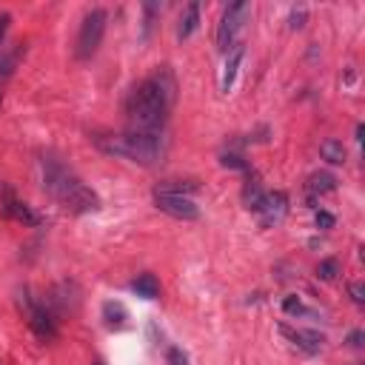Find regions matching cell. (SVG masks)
Returning a JSON list of instances; mask_svg holds the SVG:
<instances>
[{
  "mask_svg": "<svg viewBox=\"0 0 365 365\" xmlns=\"http://www.w3.org/2000/svg\"><path fill=\"white\" fill-rule=\"evenodd\" d=\"M174 100V86L169 75L146 77L126 100V115L132 132H163Z\"/></svg>",
  "mask_w": 365,
  "mask_h": 365,
  "instance_id": "obj_1",
  "label": "cell"
},
{
  "mask_svg": "<svg viewBox=\"0 0 365 365\" xmlns=\"http://www.w3.org/2000/svg\"><path fill=\"white\" fill-rule=\"evenodd\" d=\"M43 188L55 197L66 212L72 214H89V212H97L100 208V200L97 194L83 186L63 163H58L55 158H43Z\"/></svg>",
  "mask_w": 365,
  "mask_h": 365,
  "instance_id": "obj_2",
  "label": "cell"
},
{
  "mask_svg": "<svg viewBox=\"0 0 365 365\" xmlns=\"http://www.w3.org/2000/svg\"><path fill=\"white\" fill-rule=\"evenodd\" d=\"M103 148L109 154H117V158L134 160L140 166H154L166 154V137H163V132H132L129 129L123 137L103 143Z\"/></svg>",
  "mask_w": 365,
  "mask_h": 365,
  "instance_id": "obj_3",
  "label": "cell"
},
{
  "mask_svg": "<svg viewBox=\"0 0 365 365\" xmlns=\"http://www.w3.org/2000/svg\"><path fill=\"white\" fill-rule=\"evenodd\" d=\"M106 20L109 15L103 9H91L83 23H80V32H77V43H75V55L77 60H89L94 51L100 49V40H103V32H106Z\"/></svg>",
  "mask_w": 365,
  "mask_h": 365,
  "instance_id": "obj_4",
  "label": "cell"
},
{
  "mask_svg": "<svg viewBox=\"0 0 365 365\" xmlns=\"http://www.w3.org/2000/svg\"><path fill=\"white\" fill-rule=\"evenodd\" d=\"M248 15H251V6L245 4V0H237V4L226 6L223 18H220V23H217V49H220V51H226V55H229V49L237 46L234 40H237L240 29L245 26Z\"/></svg>",
  "mask_w": 365,
  "mask_h": 365,
  "instance_id": "obj_5",
  "label": "cell"
},
{
  "mask_svg": "<svg viewBox=\"0 0 365 365\" xmlns=\"http://www.w3.org/2000/svg\"><path fill=\"white\" fill-rule=\"evenodd\" d=\"M154 205H158L163 214L174 217V220H197L200 217V208L186 194H172V191H160L158 188V191H154Z\"/></svg>",
  "mask_w": 365,
  "mask_h": 365,
  "instance_id": "obj_6",
  "label": "cell"
},
{
  "mask_svg": "<svg viewBox=\"0 0 365 365\" xmlns=\"http://www.w3.org/2000/svg\"><path fill=\"white\" fill-rule=\"evenodd\" d=\"M254 214H257L260 226H266V229L280 226L286 220V214H288V197L283 191H266L263 200L257 203Z\"/></svg>",
  "mask_w": 365,
  "mask_h": 365,
  "instance_id": "obj_7",
  "label": "cell"
},
{
  "mask_svg": "<svg viewBox=\"0 0 365 365\" xmlns=\"http://www.w3.org/2000/svg\"><path fill=\"white\" fill-rule=\"evenodd\" d=\"M26 302V317H29V326L34 328V334L37 337H43V340H51L58 334V328H55V320L49 317V311L43 308V305H37V302H32L29 297L23 300Z\"/></svg>",
  "mask_w": 365,
  "mask_h": 365,
  "instance_id": "obj_8",
  "label": "cell"
},
{
  "mask_svg": "<svg viewBox=\"0 0 365 365\" xmlns=\"http://www.w3.org/2000/svg\"><path fill=\"white\" fill-rule=\"evenodd\" d=\"M300 351H305V354H320L323 351V342H326V337L320 334V331H305V328H288V326H283L280 328Z\"/></svg>",
  "mask_w": 365,
  "mask_h": 365,
  "instance_id": "obj_9",
  "label": "cell"
},
{
  "mask_svg": "<svg viewBox=\"0 0 365 365\" xmlns=\"http://www.w3.org/2000/svg\"><path fill=\"white\" fill-rule=\"evenodd\" d=\"M243 58H245V49L237 43L231 51H229V58H226V66H223V77H220V89L229 94L231 91V86H234V77H237V72H240V63H243Z\"/></svg>",
  "mask_w": 365,
  "mask_h": 365,
  "instance_id": "obj_10",
  "label": "cell"
},
{
  "mask_svg": "<svg viewBox=\"0 0 365 365\" xmlns=\"http://www.w3.org/2000/svg\"><path fill=\"white\" fill-rule=\"evenodd\" d=\"M4 197H6V205H4V208H6V214H9V217H15V220L23 223V226H40V217L32 212V208H29L26 203H20L18 197H12L9 191H6Z\"/></svg>",
  "mask_w": 365,
  "mask_h": 365,
  "instance_id": "obj_11",
  "label": "cell"
},
{
  "mask_svg": "<svg viewBox=\"0 0 365 365\" xmlns=\"http://www.w3.org/2000/svg\"><path fill=\"white\" fill-rule=\"evenodd\" d=\"M200 26V4H188L180 15V26H177V37L180 40H188Z\"/></svg>",
  "mask_w": 365,
  "mask_h": 365,
  "instance_id": "obj_12",
  "label": "cell"
},
{
  "mask_svg": "<svg viewBox=\"0 0 365 365\" xmlns=\"http://www.w3.org/2000/svg\"><path fill=\"white\" fill-rule=\"evenodd\" d=\"M132 288H134V294L143 297V300H158V297H160V283H158V277H154V274H140V277L132 283Z\"/></svg>",
  "mask_w": 365,
  "mask_h": 365,
  "instance_id": "obj_13",
  "label": "cell"
},
{
  "mask_svg": "<svg viewBox=\"0 0 365 365\" xmlns=\"http://www.w3.org/2000/svg\"><path fill=\"white\" fill-rule=\"evenodd\" d=\"M334 188H337V180H334V174H328V172H317V174L308 177V191H311V197L328 194V191H334Z\"/></svg>",
  "mask_w": 365,
  "mask_h": 365,
  "instance_id": "obj_14",
  "label": "cell"
},
{
  "mask_svg": "<svg viewBox=\"0 0 365 365\" xmlns=\"http://www.w3.org/2000/svg\"><path fill=\"white\" fill-rule=\"evenodd\" d=\"M320 154H323V160H328L331 166H342L345 163V146L340 143V140H323V146H320Z\"/></svg>",
  "mask_w": 365,
  "mask_h": 365,
  "instance_id": "obj_15",
  "label": "cell"
},
{
  "mask_svg": "<svg viewBox=\"0 0 365 365\" xmlns=\"http://www.w3.org/2000/svg\"><path fill=\"white\" fill-rule=\"evenodd\" d=\"M103 320L109 328H123L126 326V308L123 302H106L103 305Z\"/></svg>",
  "mask_w": 365,
  "mask_h": 365,
  "instance_id": "obj_16",
  "label": "cell"
},
{
  "mask_svg": "<svg viewBox=\"0 0 365 365\" xmlns=\"http://www.w3.org/2000/svg\"><path fill=\"white\" fill-rule=\"evenodd\" d=\"M263 194H266V191H263V186H260L257 180H251V177H248V183L243 186V203L251 208V212L257 208V203L263 200Z\"/></svg>",
  "mask_w": 365,
  "mask_h": 365,
  "instance_id": "obj_17",
  "label": "cell"
},
{
  "mask_svg": "<svg viewBox=\"0 0 365 365\" xmlns=\"http://www.w3.org/2000/svg\"><path fill=\"white\" fill-rule=\"evenodd\" d=\"M340 274V263L337 260H323V263L317 266V277L320 280H334Z\"/></svg>",
  "mask_w": 365,
  "mask_h": 365,
  "instance_id": "obj_18",
  "label": "cell"
},
{
  "mask_svg": "<svg viewBox=\"0 0 365 365\" xmlns=\"http://www.w3.org/2000/svg\"><path fill=\"white\" fill-rule=\"evenodd\" d=\"M283 311H286V314H291V317H302L305 314V305H302L300 297H286L283 300Z\"/></svg>",
  "mask_w": 365,
  "mask_h": 365,
  "instance_id": "obj_19",
  "label": "cell"
},
{
  "mask_svg": "<svg viewBox=\"0 0 365 365\" xmlns=\"http://www.w3.org/2000/svg\"><path fill=\"white\" fill-rule=\"evenodd\" d=\"M166 359H169V365H188V357L180 348H174V345L166 351Z\"/></svg>",
  "mask_w": 365,
  "mask_h": 365,
  "instance_id": "obj_20",
  "label": "cell"
},
{
  "mask_svg": "<svg viewBox=\"0 0 365 365\" xmlns=\"http://www.w3.org/2000/svg\"><path fill=\"white\" fill-rule=\"evenodd\" d=\"M348 294H351V300H354L357 305L365 302V286H362V283H351V286H348Z\"/></svg>",
  "mask_w": 365,
  "mask_h": 365,
  "instance_id": "obj_21",
  "label": "cell"
},
{
  "mask_svg": "<svg viewBox=\"0 0 365 365\" xmlns=\"http://www.w3.org/2000/svg\"><path fill=\"white\" fill-rule=\"evenodd\" d=\"M223 166H229V169H240V172H248V166L237 158V154H223Z\"/></svg>",
  "mask_w": 365,
  "mask_h": 365,
  "instance_id": "obj_22",
  "label": "cell"
},
{
  "mask_svg": "<svg viewBox=\"0 0 365 365\" xmlns=\"http://www.w3.org/2000/svg\"><path fill=\"white\" fill-rule=\"evenodd\" d=\"M15 60H18V51H15V55L0 58V75H9V72L15 69Z\"/></svg>",
  "mask_w": 365,
  "mask_h": 365,
  "instance_id": "obj_23",
  "label": "cell"
},
{
  "mask_svg": "<svg viewBox=\"0 0 365 365\" xmlns=\"http://www.w3.org/2000/svg\"><path fill=\"white\" fill-rule=\"evenodd\" d=\"M317 229H331L334 226V214H328V212H317Z\"/></svg>",
  "mask_w": 365,
  "mask_h": 365,
  "instance_id": "obj_24",
  "label": "cell"
},
{
  "mask_svg": "<svg viewBox=\"0 0 365 365\" xmlns=\"http://www.w3.org/2000/svg\"><path fill=\"white\" fill-rule=\"evenodd\" d=\"M302 20H305V9H300V12L294 9V12H291V29H300Z\"/></svg>",
  "mask_w": 365,
  "mask_h": 365,
  "instance_id": "obj_25",
  "label": "cell"
},
{
  "mask_svg": "<svg viewBox=\"0 0 365 365\" xmlns=\"http://www.w3.org/2000/svg\"><path fill=\"white\" fill-rule=\"evenodd\" d=\"M362 340H365V334H362V331H351V334H348V342H351L354 348H362V345H365Z\"/></svg>",
  "mask_w": 365,
  "mask_h": 365,
  "instance_id": "obj_26",
  "label": "cell"
},
{
  "mask_svg": "<svg viewBox=\"0 0 365 365\" xmlns=\"http://www.w3.org/2000/svg\"><path fill=\"white\" fill-rule=\"evenodd\" d=\"M6 29H9V15H0V43L6 37Z\"/></svg>",
  "mask_w": 365,
  "mask_h": 365,
  "instance_id": "obj_27",
  "label": "cell"
},
{
  "mask_svg": "<svg viewBox=\"0 0 365 365\" xmlns=\"http://www.w3.org/2000/svg\"><path fill=\"white\" fill-rule=\"evenodd\" d=\"M94 365H103V362H94Z\"/></svg>",
  "mask_w": 365,
  "mask_h": 365,
  "instance_id": "obj_28",
  "label": "cell"
}]
</instances>
